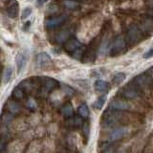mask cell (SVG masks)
<instances>
[{
	"label": "cell",
	"instance_id": "obj_19",
	"mask_svg": "<svg viewBox=\"0 0 153 153\" xmlns=\"http://www.w3.org/2000/svg\"><path fill=\"white\" fill-rule=\"evenodd\" d=\"M84 46L81 45L80 47H79L78 49L76 51H74L73 53L71 54V56L74 57L75 59H82V56H83V54H84Z\"/></svg>",
	"mask_w": 153,
	"mask_h": 153
},
{
	"label": "cell",
	"instance_id": "obj_23",
	"mask_svg": "<svg viewBox=\"0 0 153 153\" xmlns=\"http://www.w3.org/2000/svg\"><path fill=\"white\" fill-rule=\"evenodd\" d=\"M63 4L67 9H70V10H75L76 8H79V3L73 1V0H65Z\"/></svg>",
	"mask_w": 153,
	"mask_h": 153
},
{
	"label": "cell",
	"instance_id": "obj_13",
	"mask_svg": "<svg viewBox=\"0 0 153 153\" xmlns=\"http://www.w3.org/2000/svg\"><path fill=\"white\" fill-rule=\"evenodd\" d=\"M26 61H27L26 56L24 55L23 53H18V55L16 56V59L18 73H20V72L24 69V67L26 65Z\"/></svg>",
	"mask_w": 153,
	"mask_h": 153
},
{
	"label": "cell",
	"instance_id": "obj_3",
	"mask_svg": "<svg viewBox=\"0 0 153 153\" xmlns=\"http://www.w3.org/2000/svg\"><path fill=\"white\" fill-rule=\"evenodd\" d=\"M140 38H141L140 29H139L136 25H132L127 30V33H126L127 41L129 42V44L130 45H135L136 43L139 42Z\"/></svg>",
	"mask_w": 153,
	"mask_h": 153
},
{
	"label": "cell",
	"instance_id": "obj_31",
	"mask_svg": "<svg viewBox=\"0 0 153 153\" xmlns=\"http://www.w3.org/2000/svg\"><path fill=\"white\" fill-rule=\"evenodd\" d=\"M150 57H153V49H150L143 54V59H150Z\"/></svg>",
	"mask_w": 153,
	"mask_h": 153
},
{
	"label": "cell",
	"instance_id": "obj_20",
	"mask_svg": "<svg viewBox=\"0 0 153 153\" xmlns=\"http://www.w3.org/2000/svg\"><path fill=\"white\" fill-rule=\"evenodd\" d=\"M79 113L82 118H85V119L88 118V116H89V108L87 106V104H86V103L80 104L79 107Z\"/></svg>",
	"mask_w": 153,
	"mask_h": 153
},
{
	"label": "cell",
	"instance_id": "obj_27",
	"mask_svg": "<svg viewBox=\"0 0 153 153\" xmlns=\"http://www.w3.org/2000/svg\"><path fill=\"white\" fill-rule=\"evenodd\" d=\"M143 28L146 32H149L153 30V21L151 19H147L143 23Z\"/></svg>",
	"mask_w": 153,
	"mask_h": 153
},
{
	"label": "cell",
	"instance_id": "obj_34",
	"mask_svg": "<svg viewBox=\"0 0 153 153\" xmlns=\"http://www.w3.org/2000/svg\"><path fill=\"white\" fill-rule=\"evenodd\" d=\"M46 1H47V0H37V5H39V6H41V5H43Z\"/></svg>",
	"mask_w": 153,
	"mask_h": 153
},
{
	"label": "cell",
	"instance_id": "obj_1",
	"mask_svg": "<svg viewBox=\"0 0 153 153\" xmlns=\"http://www.w3.org/2000/svg\"><path fill=\"white\" fill-rule=\"evenodd\" d=\"M117 111L118 110L110 109L104 113L103 118H102V124L104 126H106V127L116 126L117 124L120 123V120H121V118H122V115Z\"/></svg>",
	"mask_w": 153,
	"mask_h": 153
},
{
	"label": "cell",
	"instance_id": "obj_32",
	"mask_svg": "<svg viewBox=\"0 0 153 153\" xmlns=\"http://www.w3.org/2000/svg\"><path fill=\"white\" fill-rule=\"evenodd\" d=\"M89 130H90V128H89V124L88 123H85L84 124V126H83V131H84V135L85 137H87L89 136Z\"/></svg>",
	"mask_w": 153,
	"mask_h": 153
},
{
	"label": "cell",
	"instance_id": "obj_4",
	"mask_svg": "<svg viewBox=\"0 0 153 153\" xmlns=\"http://www.w3.org/2000/svg\"><path fill=\"white\" fill-rule=\"evenodd\" d=\"M41 82H42V89H41V93L47 96L52 90H54L56 87H57L59 82L51 78H42L41 79Z\"/></svg>",
	"mask_w": 153,
	"mask_h": 153
},
{
	"label": "cell",
	"instance_id": "obj_21",
	"mask_svg": "<svg viewBox=\"0 0 153 153\" xmlns=\"http://www.w3.org/2000/svg\"><path fill=\"white\" fill-rule=\"evenodd\" d=\"M24 93H25V91H24L21 87H18L16 88L13 91V97L16 100H20L24 97Z\"/></svg>",
	"mask_w": 153,
	"mask_h": 153
},
{
	"label": "cell",
	"instance_id": "obj_35",
	"mask_svg": "<svg viewBox=\"0 0 153 153\" xmlns=\"http://www.w3.org/2000/svg\"><path fill=\"white\" fill-rule=\"evenodd\" d=\"M151 8H152V9H153V4H152V6H151Z\"/></svg>",
	"mask_w": 153,
	"mask_h": 153
},
{
	"label": "cell",
	"instance_id": "obj_24",
	"mask_svg": "<svg viewBox=\"0 0 153 153\" xmlns=\"http://www.w3.org/2000/svg\"><path fill=\"white\" fill-rule=\"evenodd\" d=\"M82 117H79V116H76V117H72V120L70 121V124L73 126H76V127H79L81 124H82V119H81Z\"/></svg>",
	"mask_w": 153,
	"mask_h": 153
},
{
	"label": "cell",
	"instance_id": "obj_17",
	"mask_svg": "<svg viewBox=\"0 0 153 153\" xmlns=\"http://www.w3.org/2000/svg\"><path fill=\"white\" fill-rule=\"evenodd\" d=\"M8 109L12 114L16 115L21 111V107L16 102H8Z\"/></svg>",
	"mask_w": 153,
	"mask_h": 153
},
{
	"label": "cell",
	"instance_id": "obj_16",
	"mask_svg": "<svg viewBox=\"0 0 153 153\" xmlns=\"http://www.w3.org/2000/svg\"><path fill=\"white\" fill-rule=\"evenodd\" d=\"M61 114L63 115L65 118H72L73 117V114H74V109L72 104L70 102H67L65 103L63 106L61 107Z\"/></svg>",
	"mask_w": 153,
	"mask_h": 153
},
{
	"label": "cell",
	"instance_id": "obj_15",
	"mask_svg": "<svg viewBox=\"0 0 153 153\" xmlns=\"http://www.w3.org/2000/svg\"><path fill=\"white\" fill-rule=\"evenodd\" d=\"M95 89L100 93H105L109 90V84L106 81L99 79L95 82Z\"/></svg>",
	"mask_w": 153,
	"mask_h": 153
},
{
	"label": "cell",
	"instance_id": "obj_22",
	"mask_svg": "<svg viewBox=\"0 0 153 153\" xmlns=\"http://www.w3.org/2000/svg\"><path fill=\"white\" fill-rule=\"evenodd\" d=\"M126 79V74L124 73H117L113 78V82L115 84H121Z\"/></svg>",
	"mask_w": 153,
	"mask_h": 153
},
{
	"label": "cell",
	"instance_id": "obj_33",
	"mask_svg": "<svg viewBox=\"0 0 153 153\" xmlns=\"http://www.w3.org/2000/svg\"><path fill=\"white\" fill-rule=\"evenodd\" d=\"M5 150V143L3 140L0 141V152H3Z\"/></svg>",
	"mask_w": 153,
	"mask_h": 153
},
{
	"label": "cell",
	"instance_id": "obj_9",
	"mask_svg": "<svg viewBox=\"0 0 153 153\" xmlns=\"http://www.w3.org/2000/svg\"><path fill=\"white\" fill-rule=\"evenodd\" d=\"M81 46V43L76 40V39H69L65 42V45H64V50L69 53V54H72L74 51H76L78 49L79 47Z\"/></svg>",
	"mask_w": 153,
	"mask_h": 153
},
{
	"label": "cell",
	"instance_id": "obj_25",
	"mask_svg": "<svg viewBox=\"0 0 153 153\" xmlns=\"http://www.w3.org/2000/svg\"><path fill=\"white\" fill-rule=\"evenodd\" d=\"M12 75H13V70L11 67H9V68L6 69V71H5L4 73V76H3V81L4 83H8L10 79H11L12 78Z\"/></svg>",
	"mask_w": 153,
	"mask_h": 153
},
{
	"label": "cell",
	"instance_id": "obj_18",
	"mask_svg": "<svg viewBox=\"0 0 153 153\" xmlns=\"http://www.w3.org/2000/svg\"><path fill=\"white\" fill-rule=\"evenodd\" d=\"M106 100H107V98H106V96H105V95L100 96V97H99L97 99V100L95 102L94 107L97 109V110H100V109L103 107V105H104L105 102H106Z\"/></svg>",
	"mask_w": 153,
	"mask_h": 153
},
{
	"label": "cell",
	"instance_id": "obj_10",
	"mask_svg": "<svg viewBox=\"0 0 153 153\" xmlns=\"http://www.w3.org/2000/svg\"><path fill=\"white\" fill-rule=\"evenodd\" d=\"M110 108L114 110H127L129 108V103L126 100H115L110 104Z\"/></svg>",
	"mask_w": 153,
	"mask_h": 153
},
{
	"label": "cell",
	"instance_id": "obj_6",
	"mask_svg": "<svg viewBox=\"0 0 153 153\" xmlns=\"http://www.w3.org/2000/svg\"><path fill=\"white\" fill-rule=\"evenodd\" d=\"M68 16H60L57 17H51L48 18L45 20V26L48 29H54L60 26L61 24H63L66 20Z\"/></svg>",
	"mask_w": 153,
	"mask_h": 153
},
{
	"label": "cell",
	"instance_id": "obj_14",
	"mask_svg": "<svg viewBox=\"0 0 153 153\" xmlns=\"http://www.w3.org/2000/svg\"><path fill=\"white\" fill-rule=\"evenodd\" d=\"M70 35H71V30H69V29H64V30H62L56 36V41L57 43L66 42L67 39L69 38Z\"/></svg>",
	"mask_w": 153,
	"mask_h": 153
},
{
	"label": "cell",
	"instance_id": "obj_7",
	"mask_svg": "<svg viewBox=\"0 0 153 153\" xmlns=\"http://www.w3.org/2000/svg\"><path fill=\"white\" fill-rule=\"evenodd\" d=\"M18 10H19V6L16 0H11V1L8 3L7 13L11 18H14L17 16Z\"/></svg>",
	"mask_w": 153,
	"mask_h": 153
},
{
	"label": "cell",
	"instance_id": "obj_12",
	"mask_svg": "<svg viewBox=\"0 0 153 153\" xmlns=\"http://www.w3.org/2000/svg\"><path fill=\"white\" fill-rule=\"evenodd\" d=\"M122 95L126 99H134L139 95V91L135 86H133V87H129V86H127V87L123 89Z\"/></svg>",
	"mask_w": 153,
	"mask_h": 153
},
{
	"label": "cell",
	"instance_id": "obj_28",
	"mask_svg": "<svg viewBox=\"0 0 153 153\" xmlns=\"http://www.w3.org/2000/svg\"><path fill=\"white\" fill-rule=\"evenodd\" d=\"M26 106L31 110H36L37 107V104H36V102L33 99H29L26 102Z\"/></svg>",
	"mask_w": 153,
	"mask_h": 153
},
{
	"label": "cell",
	"instance_id": "obj_5",
	"mask_svg": "<svg viewBox=\"0 0 153 153\" xmlns=\"http://www.w3.org/2000/svg\"><path fill=\"white\" fill-rule=\"evenodd\" d=\"M134 82H135V87L138 90L146 89L150 84V76L146 73L141 74L136 76L135 79H134Z\"/></svg>",
	"mask_w": 153,
	"mask_h": 153
},
{
	"label": "cell",
	"instance_id": "obj_2",
	"mask_svg": "<svg viewBox=\"0 0 153 153\" xmlns=\"http://www.w3.org/2000/svg\"><path fill=\"white\" fill-rule=\"evenodd\" d=\"M126 39L123 38V36H118L116 39H115L112 44L110 45V47H108V52L109 55L111 56H116L121 55L122 53L126 50Z\"/></svg>",
	"mask_w": 153,
	"mask_h": 153
},
{
	"label": "cell",
	"instance_id": "obj_11",
	"mask_svg": "<svg viewBox=\"0 0 153 153\" xmlns=\"http://www.w3.org/2000/svg\"><path fill=\"white\" fill-rule=\"evenodd\" d=\"M51 62V57L47 53H39L36 56V64L39 67H44Z\"/></svg>",
	"mask_w": 153,
	"mask_h": 153
},
{
	"label": "cell",
	"instance_id": "obj_29",
	"mask_svg": "<svg viewBox=\"0 0 153 153\" xmlns=\"http://www.w3.org/2000/svg\"><path fill=\"white\" fill-rule=\"evenodd\" d=\"M32 13V8L31 7H27L23 10V13H22V18L25 19L27 18L28 16H30Z\"/></svg>",
	"mask_w": 153,
	"mask_h": 153
},
{
	"label": "cell",
	"instance_id": "obj_30",
	"mask_svg": "<svg viewBox=\"0 0 153 153\" xmlns=\"http://www.w3.org/2000/svg\"><path fill=\"white\" fill-rule=\"evenodd\" d=\"M12 120H13V116L11 114H5L3 115V117H2V122L4 123H10L12 122Z\"/></svg>",
	"mask_w": 153,
	"mask_h": 153
},
{
	"label": "cell",
	"instance_id": "obj_26",
	"mask_svg": "<svg viewBox=\"0 0 153 153\" xmlns=\"http://www.w3.org/2000/svg\"><path fill=\"white\" fill-rule=\"evenodd\" d=\"M19 87H21L24 91H31L32 88H33V84L30 80H24L22 81V82L20 83V85H19Z\"/></svg>",
	"mask_w": 153,
	"mask_h": 153
},
{
	"label": "cell",
	"instance_id": "obj_8",
	"mask_svg": "<svg viewBox=\"0 0 153 153\" xmlns=\"http://www.w3.org/2000/svg\"><path fill=\"white\" fill-rule=\"evenodd\" d=\"M126 133V128H124V127L115 128L114 130H112L111 133L109 134V141H111V142L118 141L120 139H122Z\"/></svg>",
	"mask_w": 153,
	"mask_h": 153
}]
</instances>
